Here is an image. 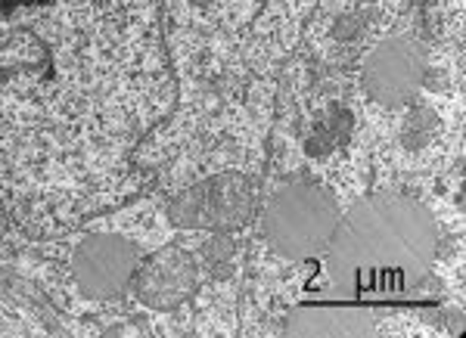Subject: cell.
<instances>
[{
    "instance_id": "8fae6325",
    "label": "cell",
    "mask_w": 466,
    "mask_h": 338,
    "mask_svg": "<svg viewBox=\"0 0 466 338\" xmlns=\"http://www.w3.org/2000/svg\"><path fill=\"white\" fill-rule=\"evenodd\" d=\"M41 4H50V0H0V13H10L16 6H41Z\"/></svg>"
},
{
    "instance_id": "3957f363",
    "label": "cell",
    "mask_w": 466,
    "mask_h": 338,
    "mask_svg": "<svg viewBox=\"0 0 466 338\" xmlns=\"http://www.w3.org/2000/svg\"><path fill=\"white\" fill-rule=\"evenodd\" d=\"M255 190L243 174H218L177 193L168 205V221L180 230L230 233L252 217Z\"/></svg>"
},
{
    "instance_id": "4fadbf2b",
    "label": "cell",
    "mask_w": 466,
    "mask_h": 338,
    "mask_svg": "<svg viewBox=\"0 0 466 338\" xmlns=\"http://www.w3.org/2000/svg\"><path fill=\"white\" fill-rule=\"evenodd\" d=\"M4 224H6V221H4V214H0V233H4Z\"/></svg>"
},
{
    "instance_id": "8992f818",
    "label": "cell",
    "mask_w": 466,
    "mask_h": 338,
    "mask_svg": "<svg viewBox=\"0 0 466 338\" xmlns=\"http://www.w3.org/2000/svg\"><path fill=\"white\" fill-rule=\"evenodd\" d=\"M199 285V264L187 249H162L147 261V267L137 273V298L140 304L153 311H175Z\"/></svg>"
},
{
    "instance_id": "9c48e42d",
    "label": "cell",
    "mask_w": 466,
    "mask_h": 338,
    "mask_svg": "<svg viewBox=\"0 0 466 338\" xmlns=\"http://www.w3.org/2000/svg\"><path fill=\"white\" fill-rule=\"evenodd\" d=\"M233 258V239L224 236V233H215L206 245H202V261L206 264H221V261Z\"/></svg>"
},
{
    "instance_id": "5b68a950",
    "label": "cell",
    "mask_w": 466,
    "mask_h": 338,
    "mask_svg": "<svg viewBox=\"0 0 466 338\" xmlns=\"http://www.w3.org/2000/svg\"><path fill=\"white\" fill-rule=\"evenodd\" d=\"M137 245L116 233H94L75 252V283L87 298L109 302L127 289L137 273Z\"/></svg>"
},
{
    "instance_id": "6da1fadb",
    "label": "cell",
    "mask_w": 466,
    "mask_h": 338,
    "mask_svg": "<svg viewBox=\"0 0 466 338\" xmlns=\"http://www.w3.org/2000/svg\"><path fill=\"white\" fill-rule=\"evenodd\" d=\"M435 243V221L423 205L398 193H373L339 214L323 254L329 295L349 304L408 298L430 276Z\"/></svg>"
},
{
    "instance_id": "ba28073f",
    "label": "cell",
    "mask_w": 466,
    "mask_h": 338,
    "mask_svg": "<svg viewBox=\"0 0 466 338\" xmlns=\"http://www.w3.org/2000/svg\"><path fill=\"white\" fill-rule=\"evenodd\" d=\"M435 127H439V118H435V112L430 106H413L401 127V146L417 153V149L426 146V140L435 134Z\"/></svg>"
},
{
    "instance_id": "7a4b0ae2",
    "label": "cell",
    "mask_w": 466,
    "mask_h": 338,
    "mask_svg": "<svg viewBox=\"0 0 466 338\" xmlns=\"http://www.w3.org/2000/svg\"><path fill=\"white\" fill-rule=\"evenodd\" d=\"M339 214L342 212L336 199L320 184L296 180L270 199L265 212V239L283 258H323L336 224H339Z\"/></svg>"
},
{
    "instance_id": "30bf717a",
    "label": "cell",
    "mask_w": 466,
    "mask_h": 338,
    "mask_svg": "<svg viewBox=\"0 0 466 338\" xmlns=\"http://www.w3.org/2000/svg\"><path fill=\"white\" fill-rule=\"evenodd\" d=\"M360 25H364V16H355V13H351V16H342L339 22H336V37H339V41H349V37H355L358 32H360Z\"/></svg>"
},
{
    "instance_id": "7c38bea8",
    "label": "cell",
    "mask_w": 466,
    "mask_h": 338,
    "mask_svg": "<svg viewBox=\"0 0 466 338\" xmlns=\"http://www.w3.org/2000/svg\"><path fill=\"white\" fill-rule=\"evenodd\" d=\"M190 4H212V0H190Z\"/></svg>"
},
{
    "instance_id": "52a82bcc",
    "label": "cell",
    "mask_w": 466,
    "mask_h": 338,
    "mask_svg": "<svg viewBox=\"0 0 466 338\" xmlns=\"http://www.w3.org/2000/svg\"><path fill=\"white\" fill-rule=\"evenodd\" d=\"M351 112L345 106H329L323 112V118L314 124L311 137L305 140V153L308 155H329L336 146H345L351 134Z\"/></svg>"
},
{
    "instance_id": "277c9868",
    "label": "cell",
    "mask_w": 466,
    "mask_h": 338,
    "mask_svg": "<svg viewBox=\"0 0 466 338\" xmlns=\"http://www.w3.org/2000/svg\"><path fill=\"white\" fill-rule=\"evenodd\" d=\"M426 81V54L417 37L401 35L380 44L364 63V90L382 106H401Z\"/></svg>"
}]
</instances>
